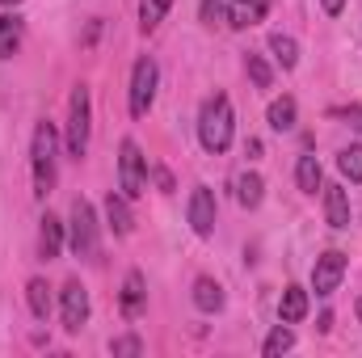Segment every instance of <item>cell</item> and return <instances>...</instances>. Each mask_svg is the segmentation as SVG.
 I'll list each match as a JSON object with an SVG mask.
<instances>
[{
    "label": "cell",
    "mask_w": 362,
    "mask_h": 358,
    "mask_svg": "<svg viewBox=\"0 0 362 358\" xmlns=\"http://www.w3.org/2000/svg\"><path fill=\"white\" fill-rule=\"evenodd\" d=\"M232 135H236L232 101H228L223 93L206 97V101H202V110H198V139H202V148H206L211 156H219V152H228V148H232Z\"/></svg>",
    "instance_id": "obj_1"
},
{
    "label": "cell",
    "mask_w": 362,
    "mask_h": 358,
    "mask_svg": "<svg viewBox=\"0 0 362 358\" xmlns=\"http://www.w3.org/2000/svg\"><path fill=\"white\" fill-rule=\"evenodd\" d=\"M55 152H59V135L51 122L34 127V144H30V165H34V194L47 198L55 190Z\"/></svg>",
    "instance_id": "obj_2"
},
{
    "label": "cell",
    "mask_w": 362,
    "mask_h": 358,
    "mask_svg": "<svg viewBox=\"0 0 362 358\" xmlns=\"http://www.w3.org/2000/svg\"><path fill=\"white\" fill-rule=\"evenodd\" d=\"M89 131H93V110H89V89L76 85L68 101V156H85L89 152Z\"/></svg>",
    "instance_id": "obj_3"
},
{
    "label": "cell",
    "mask_w": 362,
    "mask_h": 358,
    "mask_svg": "<svg viewBox=\"0 0 362 358\" xmlns=\"http://www.w3.org/2000/svg\"><path fill=\"white\" fill-rule=\"evenodd\" d=\"M68 245H72V253H76V258H85V262L97 258V215H93V207L85 202V198H76V202H72Z\"/></svg>",
    "instance_id": "obj_4"
},
{
    "label": "cell",
    "mask_w": 362,
    "mask_h": 358,
    "mask_svg": "<svg viewBox=\"0 0 362 358\" xmlns=\"http://www.w3.org/2000/svg\"><path fill=\"white\" fill-rule=\"evenodd\" d=\"M156 85H160V68L152 55H144L131 72V118H148V110L156 101Z\"/></svg>",
    "instance_id": "obj_5"
},
{
    "label": "cell",
    "mask_w": 362,
    "mask_h": 358,
    "mask_svg": "<svg viewBox=\"0 0 362 358\" xmlns=\"http://www.w3.org/2000/svg\"><path fill=\"white\" fill-rule=\"evenodd\" d=\"M118 185H122V198H139L148 190L144 152H139L135 139H122V148H118Z\"/></svg>",
    "instance_id": "obj_6"
},
{
    "label": "cell",
    "mask_w": 362,
    "mask_h": 358,
    "mask_svg": "<svg viewBox=\"0 0 362 358\" xmlns=\"http://www.w3.org/2000/svg\"><path fill=\"white\" fill-rule=\"evenodd\" d=\"M341 278H346V253L341 249H329L316 258V266H312V291L316 295H333L341 287Z\"/></svg>",
    "instance_id": "obj_7"
},
{
    "label": "cell",
    "mask_w": 362,
    "mask_h": 358,
    "mask_svg": "<svg viewBox=\"0 0 362 358\" xmlns=\"http://www.w3.org/2000/svg\"><path fill=\"white\" fill-rule=\"evenodd\" d=\"M89 321V291L81 278H68L64 282V329L68 333H81Z\"/></svg>",
    "instance_id": "obj_8"
},
{
    "label": "cell",
    "mask_w": 362,
    "mask_h": 358,
    "mask_svg": "<svg viewBox=\"0 0 362 358\" xmlns=\"http://www.w3.org/2000/svg\"><path fill=\"white\" fill-rule=\"evenodd\" d=\"M189 228L198 236L215 232V194L206 185H194V194H189Z\"/></svg>",
    "instance_id": "obj_9"
},
{
    "label": "cell",
    "mask_w": 362,
    "mask_h": 358,
    "mask_svg": "<svg viewBox=\"0 0 362 358\" xmlns=\"http://www.w3.org/2000/svg\"><path fill=\"white\" fill-rule=\"evenodd\" d=\"M266 13H270V0H232L228 4V25L232 30H249V25L266 21Z\"/></svg>",
    "instance_id": "obj_10"
},
{
    "label": "cell",
    "mask_w": 362,
    "mask_h": 358,
    "mask_svg": "<svg viewBox=\"0 0 362 358\" xmlns=\"http://www.w3.org/2000/svg\"><path fill=\"white\" fill-rule=\"evenodd\" d=\"M325 190V219H329V228H350V198H346V190L341 185H320Z\"/></svg>",
    "instance_id": "obj_11"
},
{
    "label": "cell",
    "mask_w": 362,
    "mask_h": 358,
    "mask_svg": "<svg viewBox=\"0 0 362 358\" xmlns=\"http://www.w3.org/2000/svg\"><path fill=\"white\" fill-rule=\"evenodd\" d=\"M144 299H148V291H144V274L131 270V274L122 278V316L135 321V316L144 312Z\"/></svg>",
    "instance_id": "obj_12"
},
{
    "label": "cell",
    "mask_w": 362,
    "mask_h": 358,
    "mask_svg": "<svg viewBox=\"0 0 362 358\" xmlns=\"http://www.w3.org/2000/svg\"><path fill=\"white\" fill-rule=\"evenodd\" d=\"M278 316H282V325H299L308 316V291L303 287H286L282 299H278Z\"/></svg>",
    "instance_id": "obj_13"
},
{
    "label": "cell",
    "mask_w": 362,
    "mask_h": 358,
    "mask_svg": "<svg viewBox=\"0 0 362 358\" xmlns=\"http://www.w3.org/2000/svg\"><path fill=\"white\" fill-rule=\"evenodd\" d=\"M59 249H64V224H59L55 215H42V228H38V253L51 262V258H59Z\"/></svg>",
    "instance_id": "obj_14"
},
{
    "label": "cell",
    "mask_w": 362,
    "mask_h": 358,
    "mask_svg": "<svg viewBox=\"0 0 362 358\" xmlns=\"http://www.w3.org/2000/svg\"><path fill=\"white\" fill-rule=\"evenodd\" d=\"M105 219H110V228H114L118 236H131V228H135L131 207H127V198H122V194H110V198H105Z\"/></svg>",
    "instance_id": "obj_15"
},
{
    "label": "cell",
    "mask_w": 362,
    "mask_h": 358,
    "mask_svg": "<svg viewBox=\"0 0 362 358\" xmlns=\"http://www.w3.org/2000/svg\"><path fill=\"white\" fill-rule=\"evenodd\" d=\"M194 308L198 312H219L223 308V287L215 278H198L194 282Z\"/></svg>",
    "instance_id": "obj_16"
},
{
    "label": "cell",
    "mask_w": 362,
    "mask_h": 358,
    "mask_svg": "<svg viewBox=\"0 0 362 358\" xmlns=\"http://www.w3.org/2000/svg\"><path fill=\"white\" fill-rule=\"evenodd\" d=\"M25 299H30V312H34L38 321L51 316V287H47V278H30V282H25Z\"/></svg>",
    "instance_id": "obj_17"
},
{
    "label": "cell",
    "mask_w": 362,
    "mask_h": 358,
    "mask_svg": "<svg viewBox=\"0 0 362 358\" xmlns=\"http://www.w3.org/2000/svg\"><path fill=\"white\" fill-rule=\"evenodd\" d=\"M262 194H266V181L257 178V173H240V178H236V198H240V207L257 211V207H262Z\"/></svg>",
    "instance_id": "obj_18"
},
{
    "label": "cell",
    "mask_w": 362,
    "mask_h": 358,
    "mask_svg": "<svg viewBox=\"0 0 362 358\" xmlns=\"http://www.w3.org/2000/svg\"><path fill=\"white\" fill-rule=\"evenodd\" d=\"M17 47H21V17L4 13L0 17V59H13Z\"/></svg>",
    "instance_id": "obj_19"
},
{
    "label": "cell",
    "mask_w": 362,
    "mask_h": 358,
    "mask_svg": "<svg viewBox=\"0 0 362 358\" xmlns=\"http://www.w3.org/2000/svg\"><path fill=\"white\" fill-rule=\"evenodd\" d=\"M266 118H270L274 131H291V127H295V97H274Z\"/></svg>",
    "instance_id": "obj_20"
},
{
    "label": "cell",
    "mask_w": 362,
    "mask_h": 358,
    "mask_svg": "<svg viewBox=\"0 0 362 358\" xmlns=\"http://www.w3.org/2000/svg\"><path fill=\"white\" fill-rule=\"evenodd\" d=\"M295 181H299L303 194H316V190H320V161H316V156H299V165H295Z\"/></svg>",
    "instance_id": "obj_21"
},
{
    "label": "cell",
    "mask_w": 362,
    "mask_h": 358,
    "mask_svg": "<svg viewBox=\"0 0 362 358\" xmlns=\"http://www.w3.org/2000/svg\"><path fill=\"white\" fill-rule=\"evenodd\" d=\"M270 51H274V59H278L286 72L299 64V47H295V38H291V34H270Z\"/></svg>",
    "instance_id": "obj_22"
},
{
    "label": "cell",
    "mask_w": 362,
    "mask_h": 358,
    "mask_svg": "<svg viewBox=\"0 0 362 358\" xmlns=\"http://www.w3.org/2000/svg\"><path fill=\"white\" fill-rule=\"evenodd\" d=\"M169 4H173V0H139V25H144V34H148V30H156V25L165 21Z\"/></svg>",
    "instance_id": "obj_23"
},
{
    "label": "cell",
    "mask_w": 362,
    "mask_h": 358,
    "mask_svg": "<svg viewBox=\"0 0 362 358\" xmlns=\"http://www.w3.org/2000/svg\"><path fill=\"white\" fill-rule=\"evenodd\" d=\"M291 346H295V333H291V325H278L270 337L262 342V354H266V358H278V354H286Z\"/></svg>",
    "instance_id": "obj_24"
},
{
    "label": "cell",
    "mask_w": 362,
    "mask_h": 358,
    "mask_svg": "<svg viewBox=\"0 0 362 358\" xmlns=\"http://www.w3.org/2000/svg\"><path fill=\"white\" fill-rule=\"evenodd\" d=\"M337 169L350 181H362V144H350V148L337 152Z\"/></svg>",
    "instance_id": "obj_25"
},
{
    "label": "cell",
    "mask_w": 362,
    "mask_h": 358,
    "mask_svg": "<svg viewBox=\"0 0 362 358\" xmlns=\"http://www.w3.org/2000/svg\"><path fill=\"white\" fill-rule=\"evenodd\" d=\"M249 76H253L257 89H270L274 85V72H270V64H266L262 55H249Z\"/></svg>",
    "instance_id": "obj_26"
},
{
    "label": "cell",
    "mask_w": 362,
    "mask_h": 358,
    "mask_svg": "<svg viewBox=\"0 0 362 358\" xmlns=\"http://www.w3.org/2000/svg\"><path fill=\"white\" fill-rule=\"evenodd\" d=\"M202 25H219L223 21V0H202Z\"/></svg>",
    "instance_id": "obj_27"
},
{
    "label": "cell",
    "mask_w": 362,
    "mask_h": 358,
    "mask_svg": "<svg viewBox=\"0 0 362 358\" xmlns=\"http://www.w3.org/2000/svg\"><path fill=\"white\" fill-rule=\"evenodd\" d=\"M110 350H114V354H139L144 346H139V337H118V342H114Z\"/></svg>",
    "instance_id": "obj_28"
},
{
    "label": "cell",
    "mask_w": 362,
    "mask_h": 358,
    "mask_svg": "<svg viewBox=\"0 0 362 358\" xmlns=\"http://www.w3.org/2000/svg\"><path fill=\"white\" fill-rule=\"evenodd\" d=\"M320 4H325V13H329V17H337V13L346 8V0H320Z\"/></svg>",
    "instance_id": "obj_29"
},
{
    "label": "cell",
    "mask_w": 362,
    "mask_h": 358,
    "mask_svg": "<svg viewBox=\"0 0 362 358\" xmlns=\"http://www.w3.org/2000/svg\"><path fill=\"white\" fill-rule=\"evenodd\" d=\"M346 118H350V122H354V127L362 131V110H346Z\"/></svg>",
    "instance_id": "obj_30"
},
{
    "label": "cell",
    "mask_w": 362,
    "mask_h": 358,
    "mask_svg": "<svg viewBox=\"0 0 362 358\" xmlns=\"http://www.w3.org/2000/svg\"><path fill=\"white\" fill-rule=\"evenodd\" d=\"M354 312H358V325H362V295H358V304H354Z\"/></svg>",
    "instance_id": "obj_31"
},
{
    "label": "cell",
    "mask_w": 362,
    "mask_h": 358,
    "mask_svg": "<svg viewBox=\"0 0 362 358\" xmlns=\"http://www.w3.org/2000/svg\"><path fill=\"white\" fill-rule=\"evenodd\" d=\"M0 4H17V0H0Z\"/></svg>",
    "instance_id": "obj_32"
}]
</instances>
